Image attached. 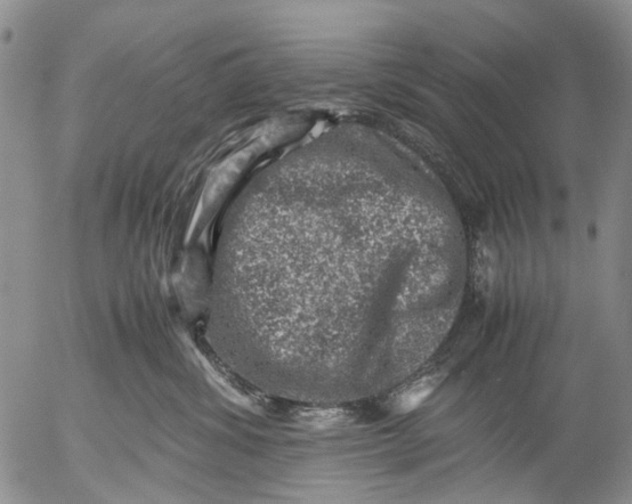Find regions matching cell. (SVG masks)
I'll return each instance as SVG.
<instances>
[{
	"mask_svg": "<svg viewBox=\"0 0 632 504\" xmlns=\"http://www.w3.org/2000/svg\"><path fill=\"white\" fill-rule=\"evenodd\" d=\"M442 381V376L434 375L427 376L413 382L397 395L394 402L395 409L402 413L415 411L433 394Z\"/></svg>",
	"mask_w": 632,
	"mask_h": 504,
	"instance_id": "obj_1",
	"label": "cell"
}]
</instances>
